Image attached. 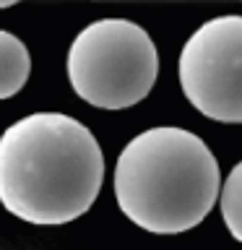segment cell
I'll return each mask as SVG.
<instances>
[{"label": "cell", "mask_w": 242, "mask_h": 250, "mask_svg": "<svg viewBox=\"0 0 242 250\" xmlns=\"http://www.w3.org/2000/svg\"><path fill=\"white\" fill-rule=\"evenodd\" d=\"M104 183V154L81 120L31 112L0 136V203L39 227L76 222Z\"/></svg>", "instance_id": "cell-1"}, {"label": "cell", "mask_w": 242, "mask_h": 250, "mask_svg": "<svg viewBox=\"0 0 242 250\" xmlns=\"http://www.w3.org/2000/svg\"><path fill=\"white\" fill-rule=\"evenodd\" d=\"M222 190L206 141L177 125L133 136L115 164L117 206L151 234H182L211 214Z\"/></svg>", "instance_id": "cell-2"}, {"label": "cell", "mask_w": 242, "mask_h": 250, "mask_svg": "<svg viewBox=\"0 0 242 250\" xmlns=\"http://www.w3.org/2000/svg\"><path fill=\"white\" fill-rule=\"evenodd\" d=\"M159 52L143 26L128 19H99L76 34L68 50V81L86 104L128 109L151 94Z\"/></svg>", "instance_id": "cell-3"}, {"label": "cell", "mask_w": 242, "mask_h": 250, "mask_svg": "<svg viewBox=\"0 0 242 250\" xmlns=\"http://www.w3.org/2000/svg\"><path fill=\"white\" fill-rule=\"evenodd\" d=\"M182 94L203 117L242 123V16L203 21L180 50Z\"/></svg>", "instance_id": "cell-4"}, {"label": "cell", "mask_w": 242, "mask_h": 250, "mask_svg": "<svg viewBox=\"0 0 242 250\" xmlns=\"http://www.w3.org/2000/svg\"><path fill=\"white\" fill-rule=\"evenodd\" d=\"M31 55L16 34L0 29V102L16 97L29 81Z\"/></svg>", "instance_id": "cell-5"}, {"label": "cell", "mask_w": 242, "mask_h": 250, "mask_svg": "<svg viewBox=\"0 0 242 250\" xmlns=\"http://www.w3.org/2000/svg\"><path fill=\"white\" fill-rule=\"evenodd\" d=\"M219 208L226 229L237 242H242V162H237L226 175L219 190Z\"/></svg>", "instance_id": "cell-6"}]
</instances>
